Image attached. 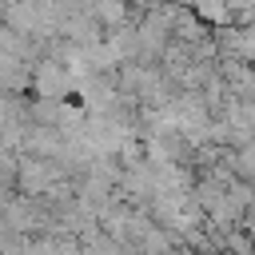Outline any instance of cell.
<instances>
[{
	"mask_svg": "<svg viewBox=\"0 0 255 255\" xmlns=\"http://www.w3.org/2000/svg\"><path fill=\"white\" fill-rule=\"evenodd\" d=\"M68 92H72V76L52 56H40L28 68V96H36V100H64Z\"/></svg>",
	"mask_w": 255,
	"mask_h": 255,
	"instance_id": "cell-1",
	"label": "cell"
}]
</instances>
